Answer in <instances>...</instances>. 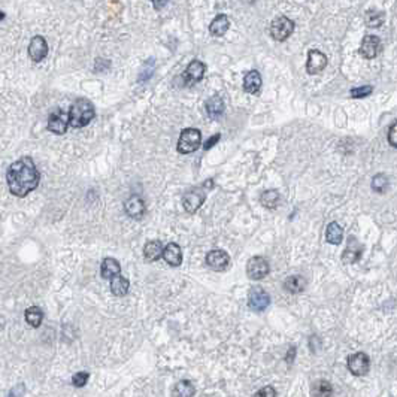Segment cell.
Wrapping results in <instances>:
<instances>
[{
    "label": "cell",
    "mask_w": 397,
    "mask_h": 397,
    "mask_svg": "<svg viewBox=\"0 0 397 397\" xmlns=\"http://www.w3.org/2000/svg\"><path fill=\"white\" fill-rule=\"evenodd\" d=\"M41 181V174L30 157H23L12 163L6 174L9 191L17 197H26L32 193Z\"/></svg>",
    "instance_id": "obj_1"
},
{
    "label": "cell",
    "mask_w": 397,
    "mask_h": 397,
    "mask_svg": "<svg viewBox=\"0 0 397 397\" xmlns=\"http://www.w3.org/2000/svg\"><path fill=\"white\" fill-rule=\"evenodd\" d=\"M96 111L94 106L90 100L87 99H78L72 103L70 111L67 114L69 117V124L73 129H81L86 127L91 123V120L94 118Z\"/></svg>",
    "instance_id": "obj_2"
},
{
    "label": "cell",
    "mask_w": 397,
    "mask_h": 397,
    "mask_svg": "<svg viewBox=\"0 0 397 397\" xmlns=\"http://www.w3.org/2000/svg\"><path fill=\"white\" fill-rule=\"evenodd\" d=\"M200 143H202V133H200V130L193 129V127H188V129H184L181 132L179 140H178V145H176V149L181 154H191L196 149H199Z\"/></svg>",
    "instance_id": "obj_3"
},
{
    "label": "cell",
    "mask_w": 397,
    "mask_h": 397,
    "mask_svg": "<svg viewBox=\"0 0 397 397\" xmlns=\"http://www.w3.org/2000/svg\"><path fill=\"white\" fill-rule=\"evenodd\" d=\"M293 32H294V23L284 15L276 17L270 24V36L278 42L287 41Z\"/></svg>",
    "instance_id": "obj_4"
},
{
    "label": "cell",
    "mask_w": 397,
    "mask_h": 397,
    "mask_svg": "<svg viewBox=\"0 0 397 397\" xmlns=\"http://www.w3.org/2000/svg\"><path fill=\"white\" fill-rule=\"evenodd\" d=\"M269 262L262 257V256H256L253 259H250L248 265H247V273H248V278L253 279V281H260V279H265L267 275H269Z\"/></svg>",
    "instance_id": "obj_5"
},
{
    "label": "cell",
    "mask_w": 397,
    "mask_h": 397,
    "mask_svg": "<svg viewBox=\"0 0 397 397\" xmlns=\"http://www.w3.org/2000/svg\"><path fill=\"white\" fill-rule=\"evenodd\" d=\"M370 360L364 353H355L348 357V369L355 376H363L369 372Z\"/></svg>",
    "instance_id": "obj_6"
},
{
    "label": "cell",
    "mask_w": 397,
    "mask_h": 397,
    "mask_svg": "<svg viewBox=\"0 0 397 397\" xmlns=\"http://www.w3.org/2000/svg\"><path fill=\"white\" fill-rule=\"evenodd\" d=\"M205 190L202 188H193L190 191H187L182 197V205H184V209L188 212V214H194L205 202Z\"/></svg>",
    "instance_id": "obj_7"
},
{
    "label": "cell",
    "mask_w": 397,
    "mask_h": 397,
    "mask_svg": "<svg viewBox=\"0 0 397 397\" xmlns=\"http://www.w3.org/2000/svg\"><path fill=\"white\" fill-rule=\"evenodd\" d=\"M327 66V55L318 49H310L308 52V63H306V70L309 75L320 73L324 70Z\"/></svg>",
    "instance_id": "obj_8"
},
{
    "label": "cell",
    "mask_w": 397,
    "mask_h": 397,
    "mask_svg": "<svg viewBox=\"0 0 397 397\" xmlns=\"http://www.w3.org/2000/svg\"><path fill=\"white\" fill-rule=\"evenodd\" d=\"M206 265L215 272H222L228 267L230 257L222 250H212L206 254Z\"/></svg>",
    "instance_id": "obj_9"
},
{
    "label": "cell",
    "mask_w": 397,
    "mask_h": 397,
    "mask_svg": "<svg viewBox=\"0 0 397 397\" xmlns=\"http://www.w3.org/2000/svg\"><path fill=\"white\" fill-rule=\"evenodd\" d=\"M269 303H270V297L262 287H256V288H253L250 291V294H248V306L253 310L262 312L269 306Z\"/></svg>",
    "instance_id": "obj_10"
},
{
    "label": "cell",
    "mask_w": 397,
    "mask_h": 397,
    "mask_svg": "<svg viewBox=\"0 0 397 397\" xmlns=\"http://www.w3.org/2000/svg\"><path fill=\"white\" fill-rule=\"evenodd\" d=\"M379 48H381V41H379V38L375 36V35H367V36L363 38L358 52H360V55H361L363 58H366V60H372V58H375V57L378 55Z\"/></svg>",
    "instance_id": "obj_11"
},
{
    "label": "cell",
    "mask_w": 397,
    "mask_h": 397,
    "mask_svg": "<svg viewBox=\"0 0 397 397\" xmlns=\"http://www.w3.org/2000/svg\"><path fill=\"white\" fill-rule=\"evenodd\" d=\"M48 55V44L42 36L32 38L29 44V57L33 61H42Z\"/></svg>",
    "instance_id": "obj_12"
},
{
    "label": "cell",
    "mask_w": 397,
    "mask_h": 397,
    "mask_svg": "<svg viewBox=\"0 0 397 397\" xmlns=\"http://www.w3.org/2000/svg\"><path fill=\"white\" fill-rule=\"evenodd\" d=\"M124 211L127 212V215L130 218H134V220H140L146 211L145 208V202L139 197V196H130L126 203H124Z\"/></svg>",
    "instance_id": "obj_13"
},
{
    "label": "cell",
    "mask_w": 397,
    "mask_h": 397,
    "mask_svg": "<svg viewBox=\"0 0 397 397\" xmlns=\"http://www.w3.org/2000/svg\"><path fill=\"white\" fill-rule=\"evenodd\" d=\"M69 126V117L63 111H57L49 115L48 120V130H51L55 134H63L67 130Z\"/></svg>",
    "instance_id": "obj_14"
},
{
    "label": "cell",
    "mask_w": 397,
    "mask_h": 397,
    "mask_svg": "<svg viewBox=\"0 0 397 397\" xmlns=\"http://www.w3.org/2000/svg\"><path fill=\"white\" fill-rule=\"evenodd\" d=\"M162 257L165 259V262L169 265V266H174V267H178L181 263H182V250L178 244L175 242H171L168 244L165 248H163V254Z\"/></svg>",
    "instance_id": "obj_15"
},
{
    "label": "cell",
    "mask_w": 397,
    "mask_h": 397,
    "mask_svg": "<svg viewBox=\"0 0 397 397\" xmlns=\"http://www.w3.org/2000/svg\"><path fill=\"white\" fill-rule=\"evenodd\" d=\"M205 70H206L205 63H202L200 60H193L187 66V69H185V79H187V83L196 84V83L202 81L203 76H205Z\"/></svg>",
    "instance_id": "obj_16"
},
{
    "label": "cell",
    "mask_w": 397,
    "mask_h": 397,
    "mask_svg": "<svg viewBox=\"0 0 397 397\" xmlns=\"http://www.w3.org/2000/svg\"><path fill=\"white\" fill-rule=\"evenodd\" d=\"M363 254V245L358 244V241L355 239V237H351L344 254H342V262L345 265H350V263H355L360 260Z\"/></svg>",
    "instance_id": "obj_17"
},
{
    "label": "cell",
    "mask_w": 397,
    "mask_h": 397,
    "mask_svg": "<svg viewBox=\"0 0 397 397\" xmlns=\"http://www.w3.org/2000/svg\"><path fill=\"white\" fill-rule=\"evenodd\" d=\"M262 88V75L257 70H250L244 78V90L248 94H257Z\"/></svg>",
    "instance_id": "obj_18"
},
{
    "label": "cell",
    "mask_w": 397,
    "mask_h": 397,
    "mask_svg": "<svg viewBox=\"0 0 397 397\" xmlns=\"http://www.w3.org/2000/svg\"><path fill=\"white\" fill-rule=\"evenodd\" d=\"M228 27H230V20H228V17L224 15V14H220V15H217V17L212 20V23H211V26H209V32H211L212 36L220 38V36H224V35H225V32L228 30Z\"/></svg>",
    "instance_id": "obj_19"
},
{
    "label": "cell",
    "mask_w": 397,
    "mask_h": 397,
    "mask_svg": "<svg viewBox=\"0 0 397 397\" xmlns=\"http://www.w3.org/2000/svg\"><path fill=\"white\" fill-rule=\"evenodd\" d=\"M163 254V245L160 241H149L143 247V257L148 262H155L162 257Z\"/></svg>",
    "instance_id": "obj_20"
},
{
    "label": "cell",
    "mask_w": 397,
    "mask_h": 397,
    "mask_svg": "<svg viewBox=\"0 0 397 397\" xmlns=\"http://www.w3.org/2000/svg\"><path fill=\"white\" fill-rule=\"evenodd\" d=\"M120 272H121V266H120V263L115 259L108 257V259H105L102 262L100 273H102V276L105 279H112L114 276L120 275Z\"/></svg>",
    "instance_id": "obj_21"
},
{
    "label": "cell",
    "mask_w": 397,
    "mask_h": 397,
    "mask_svg": "<svg viewBox=\"0 0 397 397\" xmlns=\"http://www.w3.org/2000/svg\"><path fill=\"white\" fill-rule=\"evenodd\" d=\"M344 239V228L338 222H330L326 228V241L332 245H339Z\"/></svg>",
    "instance_id": "obj_22"
},
{
    "label": "cell",
    "mask_w": 397,
    "mask_h": 397,
    "mask_svg": "<svg viewBox=\"0 0 397 397\" xmlns=\"http://www.w3.org/2000/svg\"><path fill=\"white\" fill-rule=\"evenodd\" d=\"M129 288H130V282L127 278L121 276V275H117L111 279V291L112 294H115L117 297H123L129 293Z\"/></svg>",
    "instance_id": "obj_23"
},
{
    "label": "cell",
    "mask_w": 397,
    "mask_h": 397,
    "mask_svg": "<svg viewBox=\"0 0 397 397\" xmlns=\"http://www.w3.org/2000/svg\"><path fill=\"white\" fill-rule=\"evenodd\" d=\"M306 287V281L303 279V276L300 275H293V276H288L285 281H284V288L288 291V293H293V294H297V293H302Z\"/></svg>",
    "instance_id": "obj_24"
},
{
    "label": "cell",
    "mask_w": 397,
    "mask_h": 397,
    "mask_svg": "<svg viewBox=\"0 0 397 397\" xmlns=\"http://www.w3.org/2000/svg\"><path fill=\"white\" fill-rule=\"evenodd\" d=\"M206 111L211 118H218L224 112V100L220 96H212L206 102Z\"/></svg>",
    "instance_id": "obj_25"
},
{
    "label": "cell",
    "mask_w": 397,
    "mask_h": 397,
    "mask_svg": "<svg viewBox=\"0 0 397 397\" xmlns=\"http://www.w3.org/2000/svg\"><path fill=\"white\" fill-rule=\"evenodd\" d=\"M332 393H333V387L326 379H320V381L313 382V385H312L313 397H330Z\"/></svg>",
    "instance_id": "obj_26"
},
{
    "label": "cell",
    "mask_w": 397,
    "mask_h": 397,
    "mask_svg": "<svg viewBox=\"0 0 397 397\" xmlns=\"http://www.w3.org/2000/svg\"><path fill=\"white\" fill-rule=\"evenodd\" d=\"M44 320V312L41 308L38 306H32L26 310V321L32 326V327H39L41 323Z\"/></svg>",
    "instance_id": "obj_27"
},
{
    "label": "cell",
    "mask_w": 397,
    "mask_h": 397,
    "mask_svg": "<svg viewBox=\"0 0 397 397\" xmlns=\"http://www.w3.org/2000/svg\"><path fill=\"white\" fill-rule=\"evenodd\" d=\"M279 200H281V196L276 190H267L262 194L260 197V202L265 208H269V209H273L279 205Z\"/></svg>",
    "instance_id": "obj_28"
},
{
    "label": "cell",
    "mask_w": 397,
    "mask_h": 397,
    "mask_svg": "<svg viewBox=\"0 0 397 397\" xmlns=\"http://www.w3.org/2000/svg\"><path fill=\"white\" fill-rule=\"evenodd\" d=\"M194 393H196V388L190 381H179L174 388V394L176 397H193Z\"/></svg>",
    "instance_id": "obj_29"
},
{
    "label": "cell",
    "mask_w": 397,
    "mask_h": 397,
    "mask_svg": "<svg viewBox=\"0 0 397 397\" xmlns=\"http://www.w3.org/2000/svg\"><path fill=\"white\" fill-rule=\"evenodd\" d=\"M364 18H366V26L375 29V27L382 26V23H384V20H385V14L381 12V11L370 9V11L366 12V17H364Z\"/></svg>",
    "instance_id": "obj_30"
},
{
    "label": "cell",
    "mask_w": 397,
    "mask_h": 397,
    "mask_svg": "<svg viewBox=\"0 0 397 397\" xmlns=\"http://www.w3.org/2000/svg\"><path fill=\"white\" fill-rule=\"evenodd\" d=\"M387 187H388V178L384 174H378V175L373 176V179H372V188H373V191L384 193Z\"/></svg>",
    "instance_id": "obj_31"
},
{
    "label": "cell",
    "mask_w": 397,
    "mask_h": 397,
    "mask_svg": "<svg viewBox=\"0 0 397 397\" xmlns=\"http://www.w3.org/2000/svg\"><path fill=\"white\" fill-rule=\"evenodd\" d=\"M373 91V87L372 86H364V87H357V88H353L350 91L351 97L354 99H363V97H367L369 94H372Z\"/></svg>",
    "instance_id": "obj_32"
},
{
    "label": "cell",
    "mask_w": 397,
    "mask_h": 397,
    "mask_svg": "<svg viewBox=\"0 0 397 397\" xmlns=\"http://www.w3.org/2000/svg\"><path fill=\"white\" fill-rule=\"evenodd\" d=\"M88 378H90L88 372H78L76 375H73V378H72V384H73L75 387H84V385L87 384Z\"/></svg>",
    "instance_id": "obj_33"
},
{
    "label": "cell",
    "mask_w": 397,
    "mask_h": 397,
    "mask_svg": "<svg viewBox=\"0 0 397 397\" xmlns=\"http://www.w3.org/2000/svg\"><path fill=\"white\" fill-rule=\"evenodd\" d=\"M254 397H276V391H275V388H273V387L267 385V387H263V388H260V390L256 393V396H254Z\"/></svg>",
    "instance_id": "obj_34"
},
{
    "label": "cell",
    "mask_w": 397,
    "mask_h": 397,
    "mask_svg": "<svg viewBox=\"0 0 397 397\" xmlns=\"http://www.w3.org/2000/svg\"><path fill=\"white\" fill-rule=\"evenodd\" d=\"M396 136H397V124L393 123L391 127H390V130H388V142H390V145L393 148L397 146V137Z\"/></svg>",
    "instance_id": "obj_35"
},
{
    "label": "cell",
    "mask_w": 397,
    "mask_h": 397,
    "mask_svg": "<svg viewBox=\"0 0 397 397\" xmlns=\"http://www.w3.org/2000/svg\"><path fill=\"white\" fill-rule=\"evenodd\" d=\"M24 391H26L24 385H23V384H18V385H15V387L9 391V396H8V397H23Z\"/></svg>",
    "instance_id": "obj_36"
},
{
    "label": "cell",
    "mask_w": 397,
    "mask_h": 397,
    "mask_svg": "<svg viewBox=\"0 0 397 397\" xmlns=\"http://www.w3.org/2000/svg\"><path fill=\"white\" fill-rule=\"evenodd\" d=\"M220 139H221V134H214V136H212V137H209V139H208V142L203 145V149H211V148H212V146H214V145H215V143H217Z\"/></svg>",
    "instance_id": "obj_37"
},
{
    "label": "cell",
    "mask_w": 397,
    "mask_h": 397,
    "mask_svg": "<svg viewBox=\"0 0 397 397\" xmlns=\"http://www.w3.org/2000/svg\"><path fill=\"white\" fill-rule=\"evenodd\" d=\"M294 357H296V347H291L288 350V353H287V357H285L287 363H293L294 361Z\"/></svg>",
    "instance_id": "obj_38"
},
{
    "label": "cell",
    "mask_w": 397,
    "mask_h": 397,
    "mask_svg": "<svg viewBox=\"0 0 397 397\" xmlns=\"http://www.w3.org/2000/svg\"><path fill=\"white\" fill-rule=\"evenodd\" d=\"M212 185H214V181H212V179H209V181H205V182H203V187H205V188H208V190H211V188H212Z\"/></svg>",
    "instance_id": "obj_39"
},
{
    "label": "cell",
    "mask_w": 397,
    "mask_h": 397,
    "mask_svg": "<svg viewBox=\"0 0 397 397\" xmlns=\"http://www.w3.org/2000/svg\"><path fill=\"white\" fill-rule=\"evenodd\" d=\"M3 17H5V15H3V14H0V20H2V18H3Z\"/></svg>",
    "instance_id": "obj_40"
}]
</instances>
